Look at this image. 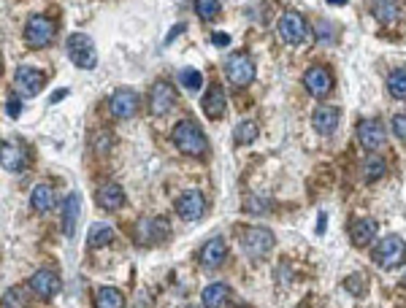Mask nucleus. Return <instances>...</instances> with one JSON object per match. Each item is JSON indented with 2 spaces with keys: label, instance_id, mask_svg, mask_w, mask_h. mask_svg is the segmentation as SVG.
Returning <instances> with one entry per match:
<instances>
[{
  "label": "nucleus",
  "instance_id": "obj_1",
  "mask_svg": "<svg viewBox=\"0 0 406 308\" xmlns=\"http://www.w3.org/2000/svg\"><path fill=\"white\" fill-rule=\"evenodd\" d=\"M171 141H174V147L179 149V152H184L189 157H203L206 149H209L206 135H203V130L198 127V122H192V120L179 122L174 127V133H171Z\"/></svg>",
  "mask_w": 406,
  "mask_h": 308
},
{
  "label": "nucleus",
  "instance_id": "obj_2",
  "mask_svg": "<svg viewBox=\"0 0 406 308\" xmlns=\"http://www.w3.org/2000/svg\"><path fill=\"white\" fill-rule=\"evenodd\" d=\"M404 260H406V243L401 241V235H385L377 249H374V262L382 270L398 268Z\"/></svg>",
  "mask_w": 406,
  "mask_h": 308
},
{
  "label": "nucleus",
  "instance_id": "obj_3",
  "mask_svg": "<svg viewBox=\"0 0 406 308\" xmlns=\"http://www.w3.org/2000/svg\"><path fill=\"white\" fill-rule=\"evenodd\" d=\"M225 76L233 87H249L255 79V63L246 52H233L225 60Z\"/></svg>",
  "mask_w": 406,
  "mask_h": 308
},
{
  "label": "nucleus",
  "instance_id": "obj_4",
  "mask_svg": "<svg viewBox=\"0 0 406 308\" xmlns=\"http://www.w3.org/2000/svg\"><path fill=\"white\" fill-rule=\"evenodd\" d=\"M68 57L73 60L76 68H84V70H93L98 65V52H95V43L90 36L84 33H73L68 38Z\"/></svg>",
  "mask_w": 406,
  "mask_h": 308
},
{
  "label": "nucleus",
  "instance_id": "obj_5",
  "mask_svg": "<svg viewBox=\"0 0 406 308\" xmlns=\"http://www.w3.org/2000/svg\"><path fill=\"white\" fill-rule=\"evenodd\" d=\"M274 243H276V238L266 228H249L244 230L241 235V249L249 257H255V260H263V257L269 255L271 249H274Z\"/></svg>",
  "mask_w": 406,
  "mask_h": 308
},
{
  "label": "nucleus",
  "instance_id": "obj_6",
  "mask_svg": "<svg viewBox=\"0 0 406 308\" xmlns=\"http://www.w3.org/2000/svg\"><path fill=\"white\" fill-rule=\"evenodd\" d=\"M54 33H57V27H54L52 19H46V16H30L25 25V41L33 46V49H43V46H49L54 38Z\"/></svg>",
  "mask_w": 406,
  "mask_h": 308
},
{
  "label": "nucleus",
  "instance_id": "obj_7",
  "mask_svg": "<svg viewBox=\"0 0 406 308\" xmlns=\"http://www.w3.org/2000/svg\"><path fill=\"white\" fill-rule=\"evenodd\" d=\"M168 233H171V228H168L165 219H160V216H147V219H141V222L135 225V241L141 243V246H155V243L165 241Z\"/></svg>",
  "mask_w": 406,
  "mask_h": 308
},
{
  "label": "nucleus",
  "instance_id": "obj_8",
  "mask_svg": "<svg viewBox=\"0 0 406 308\" xmlns=\"http://www.w3.org/2000/svg\"><path fill=\"white\" fill-rule=\"evenodd\" d=\"M279 36H282L284 43L290 46H298L303 43L306 36H309V27H306V19L296 11H284L282 19H279Z\"/></svg>",
  "mask_w": 406,
  "mask_h": 308
},
{
  "label": "nucleus",
  "instance_id": "obj_9",
  "mask_svg": "<svg viewBox=\"0 0 406 308\" xmlns=\"http://www.w3.org/2000/svg\"><path fill=\"white\" fill-rule=\"evenodd\" d=\"M43 84H46V76L41 73L38 68L22 65L16 68V73H14V87H16V92L22 97H36L43 90Z\"/></svg>",
  "mask_w": 406,
  "mask_h": 308
},
{
  "label": "nucleus",
  "instance_id": "obj_10",
  "mask_svg": "<svg viewBox=\"0 0 406 308\" xmlns=\"http://www.w3.org/2000/svg\"><path fill=\"white\" fill-rule=\"evenodd\" d=\"M141 106V100H138V95L133 90H127V87H122L117 92L108 97V111L117 117V120H130L135 117V111Z\"/></svg>",
  "mask_w": 406,
  "mask_h": 308
},
{
  "label": "nucleus",
  "instance_id": "obj_11",
  "mask_svg": "<svg viewBox=\"0 0 406 308\" xmlns=\"http://www.w3.org/2000/svg\"><path fill=\"white\" fill-rule=\"evenodd\" d=\"M206 211V198H203L201 189H187L179 201H176V214L187 222H198Z\"/></svg>",
  "mask_w": 406,
  "mask_h": 308
},
{
  "label": "nucleus",
  "instance_id": "obj_12",
  "mask_svg": "<svg viewBox=\"0 0 406 308\" xmlns=\"http://www.w3.org/2000/svg\"><path fill=\"white\" fill-rule=\"evenodd\" d=\"M176 103V92L174 87L168 84V81H157L155 87H152V92H149V111L155 114V117H165Z\"/></svg>",
  "mask_w": 406,
  "mask_h": 308
},
{
  "label": "nucleus",
  "instance_id": "obj_13",
  "mask_svg": "<svg viewBox=\"0 0 406 308\" xmlns=\"http://www.w3.org/2000/svg\"><path fill=\"white\" fill-rule=\"evenodd\" d=\"M358 141L363 144L365 149H382L385 141H387V133H385V124L379 120H360L358 122Z\"/></svg>",
  "mask_w": 406,
  "mask_h": 308
},
{
  "label": "nucleus",
  "instance_id": "obj_14",
  "mask_svg": "<svg viewBox=\"0 0 406 308\" xmlns=\"http://www.w3.org/2000/svg\"><path fill=\"white\" fill-rule=\"evenodd\" d=\"M303 84H306V92L314 95V97H325V95L333 90V76H330V70L323 65H314L306 70V76H303Z\"/></svg>",
  "mask_w": 406,
  "mask_h": 308
},
{
  "label": "nucleus",
  "instance_id": "obj_15",
  "mask_svg": "<svg viewBox=\"0 0 406 308\" xmlns=\"http://www.w3.org/2000/svg\"><path fill=\"white\" fill-rule=\"evenodd\" d=\"M30 290H33V295H38L41 300H49L60 292V276L54 273V270H36L33 273V279H30Z\"/></svg>",
  "mask_w": 406,
  "mask_h": 308
},
{
  "label": "nucleus",
  "instance_id": "obj_16",
  "mask_svg": "<svg viewBox=\"0 0 406 308\" xmlns=\"http://www.w3.org/2000/svg\"><path fill=\"white\" fill-rule=\"evenodd\" d=\"M201 265L206 270H217L222 262H225V257H228V246H225V238H219V235H214L212 241L203 243L201 249Z\"/></svg>",
  "mask_w": 406,
  "mask_h": 308
},
{
  "label": "nucleus",
  "instance_id": "obj_17",
  "mask_svg": "<svg viewBox=\"0 0 406 308\" xmlns=\"http://www.w3.org/2000/svg\"><path fill=\"white\" fill-rule=\"evenodd\" d=\"M201 108L209 120H219V117L225 114L228 100H225V92H222L219 84H212V87L206 90V95H203V100H201Z\"/></svg>",
  "mask_w": 406,
  "mask_h": 308
},
{
  "label": "nucleus",
  "instance_id": "obj_18",
  "mask_svg": "<svg viewBox=\"0 0 406 308\" xmlns=\"http://www.w3.org/2000/svg\"><path fill=\"white\" fill-rule=\"evenodd\" d=\"M0 162H3V171L6 174H22L27 165L25 152L11 144V141H3V149H0Z\"/></svg>",
  "mask_w": 406,
  "mask_h": 308
},
{
  "label": "nucleus",
  "instance_id": "obj_19",
  "mask_svg": "<svg viewBox=\"0 0 406 308\" xmlns=\"http://www.w3.org/2000/svg\"><path fill=\"white\" fill-rule=\"evenodd\" d=\"M338 120H341V114H338L336 106H320L311 117V124L320 135H333L338 127Z\"/></svg>",
  "mask_w": 406,
  "mask_h": 308
},
{
  "label": "nucleus",
  "instance_id": "obj_20",
  "mask_svg": "<svg viewBox=\"0 0 406 308\" xmlns=\"http://www.w3.org/2000/svg\"><path fill=\"white\" fill-rule=\"evenodd\" d=\"M95 203L103 211H117L122 203H125V192H122L120 184H103V187L95 192Z\"/></svg>",
  "mask_w": 406,
  "mask_h": 308
},
{
  "label": "nucleus",
  "instance_id": "obj_21",
  "mask_svg": "<svg viewBox=\"0 0 406 308\" xmlns=\"http://www.w3.org/2000/svg\"><path fill=\"white\" fill-rule=\"evenodd\" d=\"M79 211H81V198L76 192H71L66 198V203H63V230H66L68 238H73V233H76Z\"/></svg>",
  "mask_w": 406,
  "mask_h": 308
},
{
  "label": "nucleus",
  "instance_id": "obj_22",
  "mask_svg": "<svg viewBox=\"0 0 406 308\" xmlns=\"http://www.w3.org/2000/svg\"><path fill=\"white\" fill-rule=\"evenodd\" d=\"M201 303L209 308H222L230 303V287L228 284H209L201 292Z\"/></svg>",
  "mask_w": 406,
  "mask_h": 308
},
{
  "label": "nucleus",
  "instance_id": "obj_23",
  "mask_svg": "<svg viewBox=\"0 0 406 308\" xmlns=\"http://www.w3.org/2000/svg\"><path fill=\"white\" fill-rule=\"evenodd\" d=\"M371 11L382 25H392L401 19V6L398 0H371Z\"/></svg>",
  "mask_w": 406,
  "mask_h": 308
},
{
  "label": "nucleus",
  "instance_id": "obj_24",
  "mask_svg": "<svg viewBox=\"0 0 406 308\" xmlns=\"http://www.w3.org/2000/svg\"><path fill=\"white\" fill-rule=\"evenodd\" d=\"M379 233V225L374 219H358L355 225H352V243L355 246H368V243L377 238Z\"/></svg>",
  "mask_w": 406,
  "mask_h": 308
},
{
  "label": "nucleus",
  "instance_id": "obj_25",
  "mask_svg": "<svg viewBox=\"0 0 406 308\" xmlns=\"http://www.w3.org/2000/svg\"><path fill=\"white\" fill-rule=\"evenodd\" d=\"M30 206L38 211V214H46L54 208V189L49 184H38L33 187V195H30Z\"/></svg>",
  "mask_w": 406,
  "mask_h": 308
},
{
  "label": "nucleus",
  "instance_id": "obj_26",
  "mask_svg": "<svg viewBox=\"0 0 406 308\" xmlns=\"http://www.w3.org/2000/svg\"><path fill=\"white\" fill-rule=\"evenodd\" d=\"M114 228H108V225H93L90 228V233H87V246L90 249H103V246H108V243L114 241Z\"/></svg>",
  "mask_w": 406,
  "mask_h": 308
},
{
  "label": "nucleus",
  "instance_id": "obj_27",
  "mask_svg": "<svg viewBox=\"0 0 406 308\" xmlns=\"http://www.w3.org/2000/svg\"><path fill=\"white\" fill-rule=\"evenodd\" d=\"M387 92L395 100H406V68H398L387 76Z\"/></svg>",
  "mask_w": 406,
  "mask_h": 308
},
{
  "label": "nucleus",
  "instance_id": "obj_28",
  "mask_svg": "<svg viewBox=\"0 0 406 308\" xmlns=\"http://www.w3.org/2000/svg\"><path fill=\"white\" fill-rule=\"evenodd\" d=\"M95 303H98V306H103V308H120L125 300H122L120 290H114V287H103V290H98Z\"/></svg>",
  "mask_w": 406,
  "mask_h": 308
},
{
  "label": "nucleus",
  "instance_id": "obj_29",
  "mask_svg": "<svg viewBox=\"0 0 406 308\" xmlns=\"http://www.w3.org/2000/svg\"><path fill=\"white\" fill-rule=\"evenodd\" d=\"M385 171H387V165H385V160L382 157H368V160L363 162V179L365 181H377V179H382L385 176Z\"/></svg>",
  "mask_w": 406,
  "mask_h": 308
},
{
  "label": "nucleus",
  "instance_id": "obj_30",
  "mask_svg": "<svg viewBox=\"0 0 406 308\" xmlns=\"http://www.w3.org/2000/svg\"><path fill=\"white\" fill-rule=\"evenodd\" d=\"M233 138H236V144H252V141H255L257 138V124L255 122H239V124H236V130H233Z\"/></svg>",
  "mask_w": 406,
  "mask_h": 308
},
{
  "label": "nucleus",
  "instance_id": "obj_31",
  "mask_svg": "<svg viewBox=\"0 0 406 308\" xmlns=\"http://www.w3.org/2000/svg\"><path fill=\"white\" fill-rule=\"evenodd\" d=\"M219 11H222L219 0H195V14H198L201 19H206V22L217 19V16H219Z\"/></svg>",
  "mask_w": 406,
  "mask_h": 308
},
{
  "label": "nucleus",
  "instance_id": "obj_32",
  "mask_svg": "<svg viewBox=\"0 0 406 308\" xmlns=\"http://www.w3.org/2000/svg\"><path fill=\"white\" fill-rule=\"evenodd\" d=\"M179 81H182L187 90H198L203 84V76L195 68H182V70H179Z\"/></svg>",
  "mask_w": 406,
  "mask_h": 308
},
{
  "label": "nucleus",
  "instance_id": "obj_33",
  "mask_svg": "<svg viewBox=\"0 0 406 308\" xmlns=\"http://www.w3.org/2000/svg\"><path fill=\"white\" fill-rule=\"evenodd\" d=\"M314 33H317V38L323 41V43H330V41H336V30L330 27V22H325V19H320V22L314 25Z\"/></svg>",
  "mask_w": 406,
  "mask_h": 308
},
{
  "label": "nucleus",
  "instance_id": "obj_34",
  "mask_svg": "<svg viewBox=\"0 0 406 308\" xmlns=\"http://www.w3.org/2000/svg\"><path fill=\"white\" fill-rule=\"evenodd\" d=\"M347 290H350L352 295H365V292H368L365 276H360V273H358V276H350V279H347Z\"/></svg>",
  "mask_w": 406,
  "mask_h": 308
},
{
  "label": "nucleus",
  "instance_id": "obj_35",
  "mask_svg": "<svg viewBox=\"0 0 406 308\" xmlns=\"http://www.w3.org/2000/svg\"><path fill=\"white\" fill-rule=\"evenodd\" d=\"M392 133H395L398 141L406 144V114H395V117H392Z\"/></svg>",
  "mask_w": 406,
  "mask_h": 308
},
{
  "label": "nucleus",
  "instance_id": "obj_36",
  "mask_svg": "<svg viewBox=\"0 0 406 308\" xmlns=\"http://www.w3.org/2000/svg\"><path fill=\"white\" fill-rule=\"evenodd\" d=\"M3 306H25V297L19 290H6L3 292Z\"/></svg>",
  "mask_w": 406,
  "mask_h": 308
},
{
  "label": "nucleus",
  "instance_id": "obj_37",
  "mask_svg": "<svg viewBox=\"0 0 406 308\" xmlns=\"http://www.w3.org/2000/svg\"><path fill=\"white\" fill-rule=\"evenodd\" d=\"M6 114H9L11 120H16V117L22 114V103H19V100H9V103H6Z\"/></svg>",
  "mask_w": 406,
  "mask_h": 308
},
{
  "label": "nucleus",
  "instance_id": "obj_38",
  "mask_svg": "<svg viewBox=\"0 0 406 308\" xmlns=\"http://www.w3.org/2000/svg\"><path fill=\"white\" fill-rule=\"evenodd\" d=\"M212 43L219 46V49H225V46L230 43V36L228 33H214V36H212Z\"/></svg>",
  "mask_w": 406,
  "mask_h": 308
},
{
  "label": "nucleus",
  "instance_id": "obj_39",
  "mask_svg": "<svg viewBox=\"0 0 406 308\" xmlns=\"http://www.w3.org/2000/svg\"><path fill=\"white\" fill-rule=\"evenodd\" d=\"M325 225H328V216L320 214V222H317V235H323L325 233Z\"/></svg>",
  "mask_w": 406,
  "mask_h": 308
},
{
  "label": "nucleus",
  "instance_id": "obj_40",
  "mask_svg": "<svg viewBox=\"0 0 406 308\" xmlns=\"http://www.w3.org/2000/svg\"><path fill=\"white\" fill-rule=\"evenodd\" d=\"M66 90H60V92H54L52 97H49V103H57V100H63V97H66Z\"/></svg>",
  "mask_w": 406,
  "mask_h": 308
},
{
  "label": "nucleus",
  "instance_id": "obj_41",
  "mask_svg": "<svg viewBox=\"0 0 406 308\" xmlns=\"http://www.w3.org/2000/svg\"><path fill=\"white\" fill-rule=\"evenodd\" d=\"M328 3H330V6H344L347 0H328Z\"/></svg>",
  "mask_w": 406,
  "mask_h": 308
}]
</instances>
